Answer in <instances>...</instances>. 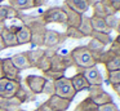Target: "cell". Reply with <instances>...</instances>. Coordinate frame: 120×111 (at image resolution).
<instances>
[{
    "mask_svg": "<svg viewBox=\"0 0 120 111\" xmlns=\"http://www.w3.org/2000/svg\"><path fill=\"white\" fill-rule=\"evenodd\" d=\"M70 56L72 58L74 66L78 70H84V69H89L97 65V61L94 59L92 52L86 48L85 45H80L74 48L70 52Z\"/></svg>",
    "mask_w": 120,
    "mask_h": 111,
    "instance_id": "6da1fadb",
    "label": "cell"
},
{
    "mask_svg": "<svg viewBox=\"0 0 120 111\" xmlns=\"http://www.w3.org/2000/svg\"><path fill=\"white\" fill-rule=\"evenodd\" d=\"M54 84V94H57L58 97H62L65 100L72 101L76 96V92L74 89L72 84H71L70 77L62 76L60 79H57L56 81H53Z\"/></svg>",
    "mask_w": 120,
    "mask_h": 111,
    "instance_id": "7a4b0ae2",
    "label": "cell"
},
{
    "mask_svg": "<svg viewBox=\"0 0 120 111\" xmlns=\"http://www.w3.org/2000/svg\"><path fill=\"white\" fill-rule=\"evenodd\" d=\"M18 19L22 22V25L29 27L31 30V34H44L47 30V25L43 22L41 15H31V14H22L19 13Z\"/></svg>",
    "mask_w": 120,
    "mask_h": 111,
    "instance_id": "3957f363",
    "label": "cell"
},
{
    "mask_svg": "<svg viewBox=\"0 0 120 111\" xmlns=\"http://www.w3.org/2000/svg\"><path fill=\"white\" fill-rule=\"evenodd\" d=\"M43 18V22L45 25L48 23H60V25H65L66 26V13L65 10L62 9V7H52V8H48L45 12H43L41 14Z\"/></svg>",
    "mask_w": 120,
    "mask_h": 111,
    "instance_id": "277c9868",
    "label": "cell"
},
{
    "mask_svg": "<svg viewBox=\"0 0 120 111\" xmlns=\"http://www.w3.org/2000/svg\"><path fill=\"white\" fill-rule=\"evenodd\" d=\"M22 85L18 80H12L7 77L0 79V98H12L17 94L19 87Z\"/></svg>",
    "mask_w": 120,
    "mask_h": 111,
    "instance_id": "5b68a950",
    "label": "cell"
},
{
    "mask_svg": "<svg viewBox=\"0 0 120 111\" xmlns=\"http://www.w3.org/2000/svg\"><path fill=\"white\" fill-rule=\"evenodd\" d=\"M66 35L65 32H58L56 30H49L47 28L44 32V44L45 48H50V49H56L57 46H60L63 41L66 40Z\"/></svg>",
    "mask_w": 120,
    "mask_h": 111,
    "instance_id": "8992f818",
    "label": "cell"
},
{
    "mask_svg": "<svg viewBox=\"0 0 120 111\" xmlns=\"http://www.w3.org/2000/svg\"><path fill=\"white\" fill-rule=\"evenodd\" d=\"M71 66H74V62L70 54L62 56V54L56 53L53 57H50V70H53V71L65 72Z\"/></svg>",
    "mask_w": 120,
    "mask_h": 111,
    "instance_id": "52a82bcc",
    "label": "cell"
},
{
    "mask_svg": "<svg viewBox=\"0 0 120 111\" xmlns=\"http://www.w3.org/2000/svg\"><path fill=\"white\" fill-rule=\"evenodd\" d=\"M45 83H47V79H45L44 76H39V75H27V76L25 77L26 88L31 93H34L35 96L41 94Z\"/></svg>",
    "mask_w": 120,
    "mask_h": 111,
    "instance_id": "ba28073f",
    "label": "cell"
},
{
    "mask_svg": "<svg viewBox=\"0 0 120 111\" xmlns=\"http://www.w3.org/2000/svg\"><path fill=\"white\" fill-rule=\"evenodd\" d=\"M78 72H81L84 75V77L89 83V85H102V83H103V76L99 72V70L97 69V66L84 70H78Z\"/></svg>",
    "mask_w": 120,
    "mask_h": 111,
    "instance_id": "9c48e42d",
    "label": "cell"
},
{
    "mask_svg": "<svg viewBox=\"0 0 120 111\" xmlns=\"http://www.w3.org/2000/svg\"><path fill=\"white\" fill-rule=\"evenodd\" d=\"M1 67H3L4 77L21 81V77H19V72L21 71L13 65L11 58H1Z\"/></svg>",
    "mask_w": 120,
    "mask_h": 111,
    "instance_id": "30bf717a",
    "label": "cell"
},
{
    "mask_svg": "<svg viewBox=\"0 0 120 111\" xmlns=\"http://www.w3.org/2000/svg\"><path fill=\"white\" fill-rule=\"evenodd\" d=\"M45 103L49 106V108L52 111H67V108L71 105V101L65 100L62 97H58L57 94H53L48 98V101Z\"/></svg>",
    "mask_w": 120,
    "mask_h": 111,
    "instance_id": "8fae6325",
    "label": "cell"
},
{
    "mask_svg": "<svg viewBox=\"0 0 120 111\" xmlns=\"http://www.w3.org/2000/svg\"><path fill=\"white\" fill-rule=\"evenodd\" d=\"M62 9L65 10L66 18H67V21H66V27H79V25L81 22V18H83V14L72 10L66 4L62 5Z\"/></svg>",
    "mask_w": 120,
    "mask_h": 111,
    "instance_id": "7c38bea8",
    "label": "cell"
},
{
    "mask_svg": "<svg viewBox=\"0 0 120 111\" xmlns=\"http://www.w3.org/2000/svg\"><path fill=\"white\" fill-rule=\"evenodd\" d=\"M0 38L4 43L5 48H13V46H18V41H17V36L13 31L9 30V27H4V30L0 34Z\"/></svg>",
    "mask_w": 120,
    "mask_h": 111,
    "instance_id": "4fadbf2b",
    "label": "cell"
},
{
    "mask_svg": "<svg viewBox=\"0 0 120 111\" xmlns=\"http://www.w3.org/2000/svg\"><path fill=\"white\" fill-rule=\"evenodd\" d=\"M11 59H12V62H13V65L19 70V71L31 69V65H30V61H29V58H27L26 52H21V53L14 54L13 57H11Z\"/></svg>",
    "mask_w": 120,
    "mask_h": 111,
    "instance_id": "5bb4252c",
    "label": "cell"
},
{
    "mask_svg": "<svg viewBox=\"0 0 120 111\" xmlns=\"http://www.w3.org/2000/svg\"><path fill=\"white\" fill-rule=\"evenodd\" d=\"M70 80H71V84H72V87H74V89H75L76 93L81 92V90H88V88L90 87L81 72L75 74L72 77H70Z\"/></svg>",
    "mask_w": 120,
    "mask_h": 111,
    "instance_id": "9a60e30c",
    "label": "cell"
},
{
    "mask_svg": "<svg viewBox=\"0 0 120 111\" xmlns=\"http://www.w3.org/2000/svg\"><path fill=\"white\" fill-rule=\"evenodd\" d=\"M21 101L14 96L12 98H0V108H4L7 111H17L21 107Z\"/></svg>",
    "mask_w": 120,
    "mask_h": 111,
    "instance_id": "2e32d148",
    "label": "cell"
},
{
    "mask_svg": "<svg viewBox=\"0 0 120 111\" xmlns=\"http://www.w3.org/2000/svg\"><path fill=\"white\" fill-rule=\"evenodd\" d=\"M16 36H17L18 45H25V44L31 43V30L23 25L18 26V30L16 31Z\"/></svg>",
    "mask_w": 120,
    "mask_h": 111,
    "instance_id": "e0dca14e",
    "label": "cell"
},
{
    "mask_svg": "<svg viewBox=\"0 0 120 111\" xmlns=\"http://www.w3.org/2000/svg\"><path fill=\"white\" fill-rule=\"evenodd\" d=\"M63 4H66L68 8H71L72 10L80 13V14L86 13L89 9V5L85 0H65Z\"/></svg>",
    "mask_w": 120,
    "mask_h": 111,
    "instance_id": "ac0fdd59",
    "label": "cell"
},
{
    "mask_svg": "<svg viewBox=\"0 0 120 111\" xmlns=\"http://www.w3.org/2000/svg\"><path fill=\"white\" fill-rule=\"evenodd\" d=\"M19 13L21 12L16 10L11 5H1L0 4V22H5L7 19H11V18H18Z\"/></svg>",
    "mask_w": 120,
    "mask_h": 111,
    "instance_id": "d6986e66",
    "label": "cell"
},
{
    "mask_svg": "<svg viewBox=\"0 0 120 111\" xmlns=\"http://www.w3.org/2000/svg\"><path fill=\"white\" fill-rule=\"evenodd\" d=\"M85 46L92 52V54H93L94 59H96L97 63H98V58H99V56L102 54V52L105 50V45H103L102 43H99L98 40H96V39L92 38V39H90V41H89V43L86 44Z\"/></svg>",
    "mask_w": 120,
    "mask_h": 111,
    "instance_id": "ffe728a7",
    "label": "cell"
},
{
    "mask_svg": "<svg viewBox=\"0 0 120 111\" xmlns=\"http://www.w3.org/2000/svg\"><path fill=\"white\" fill-rule=\"evenodd\" d=\"M9 4L12 8H14L18 12H22V10H27L31 9L34 7V0H8Z\"/></svg>",
    "mask_w": 120,
    "mask_h": 111,
    "instance_id": "44dd1931",
    "label": "cell"
},
{
    "mask_svg": "<svg viewBox=\"0 0 120 111\" xmlns=\"http://www.w3.org/2000/svg\"><path fill=\"white\" fill-rule=\"evenodd\" d=\"M90 22H92L93 31H98V32H106V34H110V32H111V30L107 27L106 22H105V18H99V17H94V15H92V17H90Z\"/></svg>",
    "mask_w": 120,
    "mask_h": 111,
    "instance_id": "7402d4cb",
    "label": "cell"
},
{
    "mask_svg": "<svg viewBox=\"0 0 120 111\" xmlns=\"http://www.w3.org/2000/svg\"><path fill=\"white\" fill-rule=\"evenodd\" d=\"M79 31L84 35V38L92 36V32H93V27H92V22H90V17H86V15L83 14V18H81V22L79 25Z\"/></svg>",
    "mask_w": 120,
    "mask_h": 111,
    "instance_id": "603a6c76",
    "label": "cell"
},
{
    "mask_svg": "<svg viewBox=\"0 0 120 111\" xmlns=\"http://www.w3.org/2000/svg\"><path fill=\"white\" fill-rule=\"evenodd\" d=\"M16 97L21 101V103H27V102H31V101L35 100V94L30 92L27 88H25L23 85L19 87L18 92H17V94H16Z\"/></svg>",
    "mask_w": 120,
    "mask_h": 111,
    "instance_id": "cb8c5ba5",
    "label": "cell"
},
{
    "mask_svg": "<svg viewBox=\"0 0 120 111\" xmlns=\"http://www.w3.org/2000/svg\"><path fill=\"white\" fill-rule=\"evenodd\" d=\"M26 54H27V58H29V61H30L31 67H35L38 65V62L40 61V58L45 54V50L41 48H39V49H35V50H27Z\"/></svg>",
    "mask_w": 120,
    "mask_h": 111,
    "instance_id": "d4e9b609",
    "label": "cell"
},
{
    "mask_svg": "<svg viewBox=\"0 0 120 111\" xmlns=\"http://www.w3.org/2000/svg\"><path fill=\"white\" fill-rule=\"evenodd\" d=\"M97 108H98V106H97L89 97H86L85 100H83L78 106H76L74 111H93V110H97Z\"/></svg>",
    "mask_w": 120,
    "mask_h": 111,
    "instance_id": "484cf974",
    "label": "cell"
},
{
    "mask_svg": "<svg viewBox=\"0 0 120 111\" xmlns=\"http://www.w3.org/2000/svg\"><path fill=\"white\" fill-rule=\"evenodd\" d=\"M90 100L93 101L97 106H102V105H106V103L114 102V101H112L111 94H110V93H107V92H105V90H103V92H101L99 94H97L96 97L90 98Z\"/></svg>",
    "mask_w": 120,
    "mask_h": 111,
    "instance_id": "4316f807",
    "label": "cell"
},
{
    "mask_svg": "<svg viewBox=\"0 0 120 111\" xmlns=\"http://www.w3.org/2000/svg\"><path fill=\"white\" fill-rule=\"evenodd\" d=\"M90 38L98 40L99 43H102L105 46L112 43V39H111V36H110V34H106V32H98V31H93Z\"/></svg>",
    "mask_w": 120,
    "mask_h": 111,
    "instance_id": "83f0119b",
    "label": "cell"
},
{
    "mask_svg": "<svg viewBox=\"0 0 120 111\" xmlns=\"http://www.w3.org/2000/svg\"><path fill=\"white\" fill-rule=\"evenodd\" d=\"M92 8H93V15L94 17L105 18L107 15L106 10H105V7H103V4L101 3V0H98V1L94 3V4L92 5Z\"/></svg>",
    "mask_w": 120,
    "mask_h": 111,
    "instance_id": "f1b7e54d",
    "label": "cell"
},
{
    "mask_svg": "<svg viewBox=\"0 0 120 111\" xmlns=\"http://www.w3.org/2000/svg\"><path fill=\"white\" fill-rule=\"evenodd\" d=\"M35 69L40 70L41 72H45V71H48V70H50V57H48L44 54V56L40 58V61L38 62V65L35 66Z\"/></svg>",
    "mask_w": 120,
    "mask_h": 111,
    "instance_id": "f546056e",
    "label": "cell"
},
{
    "mask_svg": "<svg viewBox=\"0 0 120 111\" xmlns=\"http://www.w3.org/2000/svg\"><path fill=\"white\" fill-rule=\"evenodd\" d=\"M105 22H106L107 27L110 28V30H115L116 31L117 26H119V22H120V18L116 17V14L115 15H106L105 17Z\"/></svg>",
    "mask_w": 120,
    "mask_h": 111,
    "instance_id": "4dcf8cb0",
    "label": "cell"
},
{
    "mask_svg": "<svg viewBox=\"0 0 120 111\" xmlns=\"http://www.w3.org/2000/svg\"><path fill=\"white\" fill-rule=\"evenodd\" d=\"M65 35L66 38H71V39H83L84 35L79 31L78 27H66V31H65Z\"/></svg>",
    "mask_w": 120,
    "mask_h": 111,
    "instance_id": "1f68e13d",
    "label": "cell"
},
{
    "mask_svg": "<svg viewBox=\"0 0 120 111\" xmlns=\"http://www.w3.org/2000/svg\"><path fill=\"white\" fill-rule=\"evenodd\" d=\"M107 81L111 85L120 84V70H116V71H107Z\"/></svg>",
    "mask_w": 120,
    "mask_h": 111,
    "instance_id": "d6a6232c",
    "label": "cell"
},
{
    "mask_svg": "<svg viewBox=\"0 0 120 111\" xmlns=\"http://www.w3.org/2000/svg\"><path fill=\"white\" fill-rule=\"evenodd\" d=\"M107 71H116V70H120V57H114L112 59H110L106 65H105Z\"/></svg>",
    "mask_w": 120,
    "mask_h": 111,
    "instance_id": "836d02e7",
    "label": "cell"
},
{
    "mask_svg": "<svg viewBox=\"0 0 120 111\" xmlns=\"http://www.w3.org/2000/svg\"><path fill=\"white\" fill-rule=\"evenodd\" d=\"M43 76L45 77L47 80H50V81H56L57 79L65 76V72H58V71H53V70H48V71L43 72Z\"/></svg>",
    "mask_w": 120,
    "mask_h": 111,
    "instance_id": "e575fe53",
    "label": "cell"
},
{
    "mask_svg": "<svg viewBox=\"0 0 120 111\" xmlns=\"http://www.w3.org/2000/svg\"><path fill=\"white\" fill-rule=\"evenodd\" d=\"M114 57H116V56H115V54L110 50V49H109V50H103V52H102V54L99 56V58H98V63L106 65L107 62H109L110 59H112Z\"/></svg>",
    "mask_w": 120,
    "mask_h": 111,
    "instance_id": "d590c367",
    "label": "cell"
},
{
    "mask_svg": "<svg viewBox=\"0 0 120 111\" xmlns=\"http://www.w3.org/2000/svg\"><path fill=\"white\" fill-rule=\"evenodd\" d=\"M101 92H103V88H102V85H90V87L88 88V97L89 98H93L96 97L97 94H99Z\"/></svg>",
    "mask_w": 120,
    "mask_h": 111,
    "instance_id": "8d00e7d4",
    "label": "cell"
},
{
    "mask_svg": "<svg viewBox=\"0 0 120 111\" xmlns=\"http://www.w3.org/2000/svg\"><path fill=\"white\" fill-rule=\"evenodd\" d=\"M101 3L103 4L105 10H106L107 15H115V14L117 13V10L115 9L114 7H112V5H111V3H110L109 0H101Z\"/></svg>",
    "mask_w": 120,
    "mask_h": 111,
    "instance_id": "74e56055",
    "label": "cell"
},
{
    "mask_svg": "<svg viewBox=\"0 0 120 111\" xmlns=\"http://www.w3.org/2000/svg\"><path fill=\"white\" fill-rule=\"evenodd\" d=\"M44 94H48L50 97V96L54 94V84H53V81H50V80H47V83H45L44 88H43V92Z\"/></svg>",
    "mask_w": 120,
    "mask_h": 111,
    "instance_id": "f35d334b",
    "label": "cell"
},
{
    "mask_svg": "<svg viewBox=\"0 0 120 111\" xmlns=\"http://www.w3.org/2000/svg\"><path fill=\"white\" fill-rule=\"evenodd\" d=\"M98 111H120V110L114 102H110V103H106V105L98 106Z\"/></svg>",
    "mask_w": 120,
    "mask_h": 111,
    "instance_id": "ab89813d",
    "label": "cell"
},
{
    "mask_svg": "<svg viewBox=\"0 0 120 111\" xmlns=\"http://www.w3.org/2000/svg\"><path fill=\"white\" fill-rule=\"evenodd\" d=\"M110 50H111L112 53L115 54V56L120 57V45L116 43V41H114V40H112V43L110 44Z\"/></svg>",
    "mask_w": 120,
    "mask_h": 111,
    "instance_id": "60d3db41",
    "label": "cell"
},
{
    "mask_svg": "<svg viewBox=\"0 0 120 111\" xmlns=\"http://www.w3.org/2000/svg\"><path fill=\"white\" fill-rule=\"evenodd\" d=\"M34 111H52V110H50V108H49V106H48L47 103L44 102L43 105H40L38 108H35Z\"/></svg>",
    "mask_w": 120,
    "mask_h": 111,
    "instance_id": "b9f144b4",
    "label": "cell"
},
{
    "mask_svg": "<svg viewBox=\"0 0 120 111\" xmlns=\"http://www.w3.org/2000/svg\"><path fill=\"white\" fill-rule=\"evenodd\" d=\"M110 3H111V5L115 8V9L119 12V9H120V0H109Z\"/></svg>",
    "mask_w": 120,
    "mask_h": 111,
    "instance_id": "7bdbcfd3",
    "label": "cell"
},
{
    "mask_svg": "<svg viewBox=\"0 0 120 111\" xmlns=\"http://www.w3.org/2000/svg\"><path fill=\"white\" fill-rule=\"evenodd\" d=\"M44 4H45V0H34V7L35 8H39Z\"/></svg>",
    "mask_w": 120,
    "mask_h": 111,
    "instance_id": "ee69618b",
    "label": "cell"
},
{
    "mask_svg": "<svg viewBox=\"0 0 120 111\" xmlns=\"http://www.w3.org/2000/svg\"><path fill=\"white\" fill-rule=\"evenodd\" d=\"M112 87V90H114L115 93H116L117 96L120 97V84H116V85H111Z\"/></svg>",
    "mask_w": 120,
    "mask_h": 111,
    "instance_id": "f6af8a7d",
    "label": "cell"
},
{
    "mask_svg": "<svg viewBox=\"0 0 120 111\" xmlns=\"http://www.w3.org/2000/svg\"><path fill=\"white\" fill-rule=\"evenodd\" d=\"M85 1L88 3V5H89V7H92V5H93L96 1H98V0H85Z\"/></svg>",
    "mask_w": 120,
    "mask_h": 111,
    "instance_id": "bcb514c9",
    "label": "cell"
},
{
    "mask_svg": "<svg viewBox=\"0 0 120 111\" xmlns=\"http://www.w3.org/2000/svg\"><path fill=\"white\" fill-rule=\"evenodd\" d=\"M1 77H4V75H3V67H1V58H0V79Z\"/></svg>",
    "mask_w": 120,
    "mask_h": 111,
    "instance_id": "7dc6e473",
    "label": "cell"
},
{
    "mask_svg": "<svg viewBox=\"0 0 120 111\" xmlns=\"http://www.w3.org/2000/svg\"><path fill=\"white\" fill-rule=\"evenodd\" d=\"M3 49H5V46H4V43H3V40H1V38H0V52L3 50Z\"/></svg>",
    "mask_w": 120,
    "mask_h": 111,
    "instance_id": "c3c4849f",
    "label": "cell"
},
{
    "mask_svg": "<svg viewBox=\"0 0 120 111\" xmlns=\"http://www.w3.org/2000/svg\"><path fill=\"white\" fill-rule=\"evenodd\" d=\"M4 27H5V23H4V22H0V34H1V31L4 30Z\"/></svg>",
    "mask_w": 120,
    "mask_h": 111,
    "instance_id": "681fc988",
    "label": "cell"
},
{
    "mask_svg": "<svg viewBox=\"0 0 120 111\" xmlns=\"http://www.w3.org/2000/svg\"><path fill=\"white\" fill-rule=\"evenodd\" d=\"M114 41H116V43H117V44H119V45H120V35H117L116 38H115V40H114Z\"/></svg>",
    "mask_w": 120,
    "mask_h": 111,
    "instance_id": "f907efd6",
    "label": "cell"
},
{
    "mask_svg": "<svg viewBox=\"0 0 120 111\" xmlns=\"http://www.w3.org/2000/svg\"><path fill=\"white\" fill-rule=\"evenodd\" d=\"M116 31H117V34H119V35H120V22H119V26H117Z\"/></svg>",
    "mask_w": 120,
    "mask_h": 111,
    "instance_id": "816d5d0a",
    "label": "cell"
},
{
    "mask_svg": "<svg viewBox=\"0 0 120 111\" xmlns=\"http://www.w3.org/2000/svg\"><path fill=\"white\" fill-rule=\"evenodd\" d=\"M0 111H7V110H4V108H0Z\"/></svg>",
    "mask_w": 120,
    "mask_h": 111,
    "instance_id": "f5cc1de1",
    "label": "cell"
},
{
    "mask_svg": "<svg viewBox=\"0 0 120 111\" xmlns=\"http://www.w3.org/2000/svg\"><path fill=\"white\" fill-rule=\"evenodd\" d=\"M3 1H5V0H0V3H3Z\"/></svg>",
    "mask_w": 120,
    "mask_h": 111,
    "instance_id": "db71d44e",
    "label": "cell"
},
{
    "mask_svg": "<svg viewBox=\"0 0 120 111\" xmlns=\"http://www.w3.org/2000/svg\"><path fill=\"white\" fill-rule=\"evenodd\" d=\"M17 111H26V110H17Z\"/></svg>",
    "mask_w": 120,
    "mask_h": 111,
    "instance_id": "11a10c76",
    "label": "cell"
},
{
    "mask_svg": "<svg viewBox=\"0 0 120 111\" xmlns=\"http://www.w3.org/2000/svg\"><path fill=\"white\" fill-rule=\"evenodd\" d=\"M93 111H98V108H97V110H93Z\"/></svg>",
    "mask_w": 120,
    "mask_h": 111,
    "instance_id": "9f6ffc18",
    "label": "cell"
},
{
    "mask_svg": "<svg viewBox=\"0 0 120 111\" xmlns=\"http://www.w3.org/2000/svg\"><path fill=\"white\" fill-rule=\"evenodd\" d=\"M119 12H120V9H119Z\"/></svg>",
    "mask_w": 120,
    "mask_h": 111,
    "instance_id": "6f0895ef",
    "label": "cell"
}]
</instances>
